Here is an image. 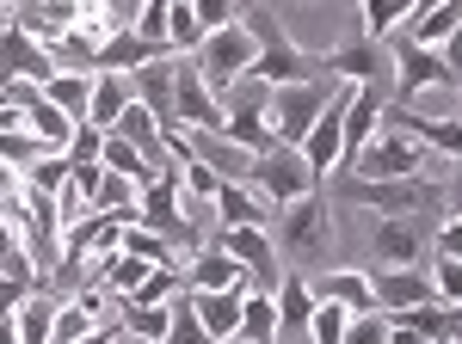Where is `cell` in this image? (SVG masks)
<instances>
[{
	"mask_svg": "<svg viewBox=\"0 0 462 344\" xmlns=\"http://www.w3.org/2000/svg\"><path fill=\"white\" fill-rule=\"evenodd\" d=\"M241 25L253 32V62H247V74L253 80H265V86H284V80H309V74H320L315 68V56H302L296 43H290V32L278 25V13L265 6V0H247L241 6Z\"/></svg>",
	"mask_w": 462,
	"mask_h": 344,
	"instance_id": "6da1fadb",
	"label": "cell"
},
{
	"mask_svg": "<svg viewBox=\"0 0 462 344\" xmlns=\"http://www.w3.org/2000/svg\"><path fill=\"white\" fill-rule=\"evenodd\" d=\"M339 204L376 209V215H438L444 209V185L426 172H407V178H339Z\"/></svg>",
	"mask_w": 462,
	"mask_h": 344,
	"instance_id": "7a4b0ae2",
	"label": "cell"
},
{
	"mask_svg": "<svg viewBox=\"0 0 462 344\" xmlns=\"http://www.w3.org/2000/svg\"><path fill=\"white\" fill-rule=\"evenodd\" d=\"M431 86H457V56L450 50H426V43H413V37H394L389 43V99L394 104H413L420 93Z\"/></svg>",
	"mask_w": 462,
	"mask_h": 344,
	"instance_id": "3957f363",
	"label": "cell"
},
{
	"mask_svg": "<svg viewBox=\"0 0 462 344\" xmlns=\"http://www.w3.org/2000/svg\"><path fill=\"white\" fill-rule=\"evenodd\" d=\"M241 185H253L265 204H290V197H302V191H320V178L309 172L302 148H290V141H265L259 154H247Z\"/></svg>",
	"mask_w": 462,
	"mask_h": 344,
	"instance_id": "277c9868",
	"label": "cell"
},
{
	"mask_svg": "<svg viewBox=\"0 0 462 344\" xmlns=\"http://www.w3.org/2000/svg\"><path fill=\"white\" fill-rule=\"evenodd\" d=\"M253 50H259V43H253V32L241 25V19H228V25H216V32L204 37L198 50H191V56H198V74H204V86H210V93H222V86H235V80L247 74Z\"/></svg>",
	"mask_w": 462,
	"mask_h": 344,
	"instance_id": "5b68a950",
	"label": "cell"
},
{
	"mask_svg": "<svg viewBox=\"0 0 462 344\" xmlns=\"http://www.w3.org/2000/svg\"><path fill=\"white\" fill-rule=\"evenodd\" d=\"M327 93H333V86L315 80V74H309V80H284V86H272V99H265V111H272V136L296 148L302 130L315 123V111L327 104Z\"/></svg>",
	"mask_w": 462,
	"mask_h": 344,
	"instance_id": "8992f818",
	"label": "cell"
},
{
	"mask_svg": "<svg viewBox=\"0 0 462 344\" xmlns=\"http://www.w3.org/2000/svg\"><path fill=\"white\" fill-rule=\"evenodd\" d=\"M284 209V252L296 265H315L320 252L333 246V228H327V204H320V191H302V197H290Z\"/></svg>",
	"mask_w": 462,
	"mask_h": 344,
	"instance_id": "52a82bcc",
	"label": "cell"
},
{
	"mask_svg": "<svg viewBox=\"0 0 462 344\" xmlns=\"http://www.w3.org/2000/svg\"><path fill=\"white\" fill-rule=\"evenodd\" d=\"M216 246H222L241 271H247V289H265V295L278 289V276H284V271H278V246L265 240V228L235 222V228H222V234H216Z\"/></svg>",
	"mask_w": 462,
	"mask_h": 344,
	"instance_id": "ba28073f",
	"label": "cell"
},
{
	"mask_svg": "<svg viewBox=\"0 0 462 344\" xmlns=\"http://www.w3.org/2000/svg\"><path fill=\"white\" fill-rule=\"evenodd\" d=\"M420 160H426V148L407 136V130H394V123H376V136L357 148L352 167L364 172V178H407V172H420Z\"/></svg>",
	"mask_w": 462,
	"mask_h": 344,
	"instance_id": "9c48e42d",
	"label": "cell"
},
{
	"mask_svg": "<svg viewBox=\"0 0 462 344\" xmlns=\"http://www.w3.org/2000/svg\"><path fill=\"white\" fill-rule=\"evenodd\" d=\"M173 117L179 130H216L222 123V99L204 86L198 62H179V56H173Z\"/></svg>",
	"mask_w": 462,
	"mask_h": 344,
	"instance_id": "30bf717a",
	"label": "cell"
},
{
	"mask_svg": "<svg viewBox=\"0 0 462 344\" xmlns=\"http://www.w3.org/2000/svg\"><path fill=\"white\" fill-rule=\"evenodd\" d=\"M315 68L333 80H352V86H389V50L370 37V43H346V50L315 56Z\"/></svg>",
	"mask_w": 462,
	"mask_h": 344,
	"instance_id": "8fae6325",
	"label": "cell"
},
{
	"mask_svg": "<svg viewBox=\"0 0 462 344\" xmlns=\"http://www.w3.org/2000/svg\"><path fill=\"white\" fill-rule=\"evenodd\" d=\"M50 74H56V56H50L25 25L6 19V25H0V80H37V86H43Z\"/></svg>",
	"mask_w": 462,
	"mask_h": 344,
	"instance_id": "7c38bea8",
	"label": "cell"
},
{
	"mask_svg": "<svg viewBox=\"0 0 462 344\" xmlns=\"http://www.w3.org/2000/svg\"><path fill=\"white\" fill-rule=\"evenodd\" d=\"M426 215H376V234H370V258L376 265H420L426 252Z\"/></svg>",
	"mask_w": 462,
	"mask_h": 344,
	"instance_id": "4fadbf2b",
	"label": "cell"
},
{
	"mask_svg": "<svg viewBox=\"0 0 462 344\" xmlns=\"http://www.w3.org/2000/svg\"><path fill=\"white\" fill-rule=\"evenodd\" d=\"M389 332L394 339H407V332H413V339H457L462 313H457V302H438V295H431V302H413V308H394Z\"/></svg>",
	"mask_w": 462,
	"mask_h": 344,
	"instance_id": "5bb4252c",
	"label": "cell"
},
{
	"mask_svg": "<svg viewBox=\"0 0 462 344\" xmlns=\"http://www.w3.org/2000/svg\"><path fill=\"white\" fill-rule=\"evenodd\" d=\"M179 283H185V289H247V271L210 240V246H198V252H185Z\"/></svg>",
	"mask_w": 462,
	"mask_h": 344,
	"instance_id": "9a60e30c",
	"label": "cell"
},
{
	"mask_svg": "<svg viewBox=\"0 0 462 344\" xmlns=\"http://www.w3.org/2000/svg\"><path fill=\"white\" fill-rule=\"evenodd\" d=\"M130 99L148 104V117H154L161 130H179V117H173V56L143 62V68L130 74Z\"/></svg>",
	"mask_w": 462,
	"mask_h": 344,
	"instance_id": "2e32d148",
	"label": "cell"
},
{
	"mask_svg": "<svg viewBox=\"0 0 462 344\" xmlns=\"http://www.w3.org/2000/svg\"><path fill=\"white\" fill-rule=\"evenodd\" d=\"M161 56H173L167 43H148V37H136L130 25H117V32L93 50V68H106V74H136L143 62H161Z\"/></svg>",
	"mask_w": 462,
	"mask_h": 344,
	"instance_id": "e0dca14e",
	"label": "cell"
},
{
	"mask_svg": "<svg viewBox=\"0 0 462 344\" xmlns=\"http://www.w3.org/2000/svg\"><path fill=\"white\" fill-rule=\"evenodd\" d=\"M272 308H278V339H309V313H315V289L302 271H284L272 289Z\"/></svg>",
	"mask_w": 462,
	"mask_h": 344,
	"instance_id": "ac0fdd59",
	"label": "cell"
},
{
	"mask_svg": "<svg viewBox=\"0 0 462 344\" xmlns=\"http://www.w3.org/2000/svg\"><path fill=\"white\" fill-rule=\"evenodd\" d=\"M191 295V313L204 326V339H235V320H241V295L247 289H185Z\"/></svg>",
	"mask_w": 462,
	"mask_h": 344,
	"instance_id": "d6986e66",
	"label": "cell"
},
{
	"mask_svg": "<svg viewBox=\"0 0 462 344\" xmlns=\"http://www.w3.org/2000/svg\"><path fill=\"white\" fill-rule=\"evenodd\" d=\"M80 19V0H13V25H25L37 43L62 37Z\"/></svg>",
	"mask_w": 462,
	"mask_h": 344,
	"instance_id": "ffe728a7",
	"label": "cell"
},
{
	"mask_svg": "<svg viewBox=\"0 0 462 344\" xmlns=\"http://www.w3.org/2000/svg\"><path fill=\"white\" fill-rule=\"evenodd\" d=\"M111 130H117L124 141H136L148 167H167V130H161V123L148 117V104H136V99H130L124 111H117V123H111Z\"/></svg>",
	"mask_w": 462,
	"mask_h": 344,
	"instance_id": "44dd1931",
	"label": "cell"
},
{
	"mask_svg": "<svg viewBox=\"0 0 462 344\" xmlns=\"http://www.w3.org/2000/svg\"><path fill=\"white\" fill-rule=\"evenodd\" d=\"M210 204L216 215H222V228H235V222H253V228H265V197L253 191V185H241V178H216V191H210Z\"/></svg>",
	"mask_w": 462,
	"mask_h": 344,
	"instance_id": "7402d4cb",
	"label": "cell"
},
{
	"mask_svg": "<svg viewBox=\"0 0 462 344\" xmlns=\"http://www.w3.org/2000/svg\"><path fill=\"white\" fill-rule=\"evenodd\" d=\"M457 25H462V0H438L426 13H413V25L401 37H413V43H426V50H444V43L457 37Z\"/></svg>",
	"mask_w": 462,
	"mask_h": 344,
	"instance_id": "603a6c76",
	"label": "cell"
},
{
	"mask_svg": "<svg viewBox=\"0 0 462 344\" xmlns=\"http://www.w3.org/2000/svg\"><path fill=\"white\" fill-rule=\"evenodd\" d=\"M50 320H56V295L37 283L32 295L13 308V339L19 344H50Z\"/></svg>",
	"mask_w": 462,
	"mask_h": 344,
	"instance_id": "cb8c5ba5",
	"label": "cell"
},
{
	"mask_svg": "<svg viewBox=\"0 0 462 344\" xmlns=\"http://www.w3.org/2000/svg\"><path fill=\"white\" fill-rule=\"evenodd\" d=\"M235 339H241V344H278V308H272V295H265V289H247V295H241Z\"/></svg>",
	"mask_w": 462,
	"mask_h": 344,
	"instance_id": "d4e9b609",
	"label": "cell"
},
{
	"mask_svg": "<svg viewBox=\"0 0 462 344\" xmlns=\"http://www.w3.org/2000/svg\"><path fill=\"white\" fill-rule=\"evenodd\" d=\"M124 104H130V74H106V68H93V99H87V123L111 130Z\"/></svg>",
	"mask_w": 462,
	"mask_h": 344,
	"instance_id": "484cf974",
	"label": "cell"
},
{
	"mask_svg": "<svg viewBox=\"0 0 462 344\" xmlns=\"http://www.w3.org/2000/svg\"><path fill=\"white\" fill-rule=\"evenodd\" d=\"M43 99L69 117H87V99H93V68H56L43 80Z\"/></svg>",
	"mask_w": 462,
	"mask_h": 344,
	"instance_id": "4316f807",
	"label": "cell"
},
{
	"mask_svg": "<svg viewBox=\"0 0 462 344\" xmlns=\"http://www.w3.org/2000/svg\"><path fill=\"white\" fill-rule=\"evenodd\" d=\"M315 295H327V302H339V308H352V313L376 308V289H370V276H364V271H327L315 283Z\"/></svg>",
	"mask_w": 462,
	"mask_h": 344,
	"instance_id": "83f0119b",
	"label": "cell"
},
{
	"mask_svg": "<svg viewBox=\"0 0 462 344\" xmlns=\"http://www.w3.org/2000/svg\"><path fill=\"white\" fill-rule=\"evenodd\" d=\"M19 123H25L32 136H43L50 148H69V136H74V123H80V117H69V111H56V104H50L43 93H37V99L25 104V111H19Z\"/></svg>",
	"mask_w": 462,
	"mask_h": 344,
	"instance_id": "f1b7e54d",
	"label": "cell"
},
{
	"mask_svg": "<svg viewBox=\"0 0 462 344\" xmlns=\"http://www.w3.org/2000/svg\"><path fill=\"white\" fill-rule=\"evenodd\" d=\"M99 160H106V167H117V172H130L136 185H148V178L161 172V167H148L143 148H136V141H124L117 130H106V141H99Z\"/></svg>",
	"mask_w": 462,
	"mask_h": 344,
	"instance_id": "f546056e",
	"label": "cell"
},
{
	"mask_svg": "<svg viewBox=\"0 0 462 344\" xmlns=\"http://www.w3.org/2000/svg\"><path fill=\"white\" fill-rule=\"evenodd\" d=\"M136 178L130 172H117V167H106L99 160V185H93V197H87V209H124V204H136Z\"/></svg>",
	"mask_w": 462,
	"mask_h": 344,
	"instance_id": "4dcf8cb0",
	"label": "cell"
},
{
	"mask_svg": "<svg viewBox=\"0 0 462 344\" xmlns=\"http://www.w3.org/2000/svg\"><path fill=\"white\" fill-rule=\"evenodd\" d=\"M204 25H198V13H191V0H173L167 6V43H173V56H191L198 43H204Z\"/></svg>",
	"mask_w": 462,
	"mask_h": 344,
	"instance_id": "1f68e13d",
	"label": "cell"
},
{
	"mask_svg": "<svg viewBox=\"0 0 462 344\" xmlns=\"http://www.w3.org/2000/svg\"><path fill=\"white\" fill-rule=\"evenodd\" d=\"M37 154H50V141H43V136H32L25 123H13V130H0V160H6L13 172H25V167L37 160Z\"/></svg>",
	"mask_w": 462,
	"mask_h": 344,
	"instance_id": "d6a6232c",
	"label": "cell"
},
{
	"mask_svg": "<svg viewBox=\"0 0 462 344\" xmlns=\"http://www.w3.org/2000/svg\"><path fill=\"white\" fill-rule=\"evenodd\" d=\"M346 320H352V308H339V302L315 295V313H309V339H315V344H339V339H346Z\"/></svg>",
	"mask_w": 462,
	"mask_h": 344,
	"instance_id": "836d02e7",
	"label": "cell"
},
{
	"mask_svg": "<svg viewBox=\"0 0 462 344\" xmlns=\"http://www.w3.org/2000/svg\"><path fill=\"white\" fill-rule=\"evenodd\" d=\"M364 6V32L370 37H389L394 25H407V13H413V0H357Z\"/></svg>",
	"mask_w": 462,
	"mask_h": 344,
	"instance_id": "e575fe53",
	"label": "cell"
},
{
	"mask_svg": "<svg viewBox=\"0 0 462 344\" xmlns=\"http://www.w3.org/2000/svg\"><path fill=\"white\" fill-rule=\"evenodd\" d=\"M191 339H204V326L191 313V295H179V302H167V344H191Z\"/></svg>",
	"mask_w": 462,
	"mask_h": 344,
	"instance_id": "d590c367",
	"label": "cell"
},
{
	"mask_svg": "<svg viewBox=\"0 0 462 344\" xmlns=\"http://www.w3.org/2000/svg\"><path fill=\"white\" fill-rule=\"evenodd\" d=\"M431 295H438V302H462V258H444V252H438V265H431Z\"/></svg>",
	"mask_w": 462,
	"mask_h": 344,
	"instance_id": "8d00e7d4",
	"label": "cell"
},
{
	"mask_svg": "<svg viewBox=\"0 0 462 344\" xmlns=\"http://www.w3.org/2000/svg\"><path fill=\"white\" fill-rule=\"evenodd\" d=\"M191 13H198V25L216 32V25H228L235 19V0H191Z\"/></svg>",
	"mask_w": 462,
	"mask_h": 344,
	"instance_id": "74e56055",
	"label": "cell"
},
{
	"mask_svg": "<svg viewBox=\"0 0 462 344\" xmlns=\"http://www.w3.org/2000/svg\"><path fill=\"white\" fill-rule=\"evenodd\" d=\"M37 93H43V86H37V80H0V99L13 104V111H25V104H32Z\"/></svg>",
	"mask_w": 462,
	"mask_h": 344,
	"instance_id": "f35d334b",
	"label": "cell"
},
{
	"mask_svg": "<svg viewBox=\"0 0 462 344\" xmlns=\"http://www.w3.org/2000/svg\"><path fill=\"white\" fill-rule=\"evenodd\" d=\"M431 246H438L444 258H462V228H457V222H444V228H438V240H431Z\"/></svg>",
	"mask_w": 462,
	"mask_h": 344,
	"instance_id": "ab89813d",
	"label": "cell"
},
{
	"mask_svg": "<svg viewBox=\"0 0 462 344\" xmlns=\"http://www.w3.org/2000/svg\"><path fill=\"white\" fill-rule=\"evenodd\" d=\"M93 6H99V13H111L117 25H130V0H93Z\"/></svg>",
	"mask_w": 462,
	"mask_h": 344,
	"instance_id": "60d3db41",
	"label": "cell"
},
{
	"mask_svg": "<svg viewBox=\"0 0 462 344\" xmlns=\"http://www.w3.org/2000/svg\"><path fill=\"white\" fill-rule=\"evenodd\" d=\"M0 6H13V0H0Z\"/></svg>",
	"mask_w": 462,
	"mask_h": 344,
	"instance_id": "b9f144b4",
	"label": "cell"
},
{
	"mask_svg": "<svg viewBox=\"0 0 462 344\" xmlns=\"http://www.w3.org/2000/svg\"><path fill=\"white\" fill-rule=\"evenodd\" d=\"M0 25H6V19H0Z\"/></svg>",
	"mask_w": 462,
	"mask_h": 344,
	"instance_id": "7bdbcfd3",
	"label": "cell"
}]
</instances>
